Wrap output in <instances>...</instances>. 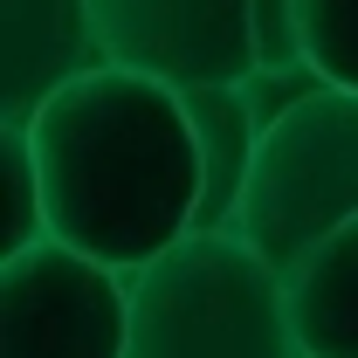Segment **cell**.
<instances>
[{"instance_id": "3957f363", "label": "cell", "mask_w": 358, "mask_h": 358, "mask_svg": "<svg viewBox=\"0 0 358 358\" xmlns=\"http://www.w3.org/2000/svg\"><path fill=\"white\" fill-rule=\"evenodd\" d=\"M358 221V90H310L255 145L234 234L282 282Z\"/></svg>"}, {"instance_id": "52a82bcc", "label": "cell", "mask_w": 358, "mask_h": 358, "mask_svg": "<svg viewBox=\"0 0 358 358\" xmlns=\"http://www.w3.org/2000/svg\"><path fill=\"white\" fill-rule=\"evenodd\" d=\"M186 117L200 131V159H207V200H200V234H221L241 214V193L255 173V145H262V103L255 90H193Z\"/></svg>"}, {"instance_id": "277c9868", "label": "cell", "mask_w": 358, "mask_h": 358, "mask_svg": "<svg viewBox=\"0 0 358 358\" xmlns=\"http://www.w3.org/2000/svg\"><path fill=\"white\" fill-rule=\"evenodd\" d=\"M262 0H90L110 69L179 90H255L262 83Z\"/></svg>"}, {"instance_id": "7a4b0ae2", "label": "cell", "mask_w": 358, "mask_h": 358, "mask_svg": "<svg viewBox=\"0 0 358 358\" xmlns=\"http://www.w3.org/2000/svg\"><path fill=\"white\" fill-rule=\"evenodd\" d=\"M131 282V358H303L289 282L234 234H186Z\"/></svg>"}, {"instance_id": "8992f818", "label": "cell", "mask_w": 358, "mask_h": 358, "mask_svg": "<svg viewBox=\"0 0 358 358\" xmlns=\"http://www.w3.org/2000/svg\"><path fill=\"white\" fill-rule=\"evenodd\" d=\"M90 69H103L90 0H0V124L7 131H28Z\"/></svg>"}, {"instance_id": "30bf717a", "label": "cell", "mask_w": 358, "mask_h": 358, "mask_svg": "<svg viewBox=\"0 0 358 358\" xmlns=\"http://www.w3.org/2000/svg\"><path fill=\"white\" fill-rule=\"evenodd\" d=\"M303 7V62L331 90H358V0H296Z\"/></svg>"}, {"instance_id": "9c48e42d", "label": "cell", "mask_w": 358, "mask_h": 358, "mask_svg": "<svg viewBox=\"0 0 358 358\" xmlns=\"http://www.w3.org/2000/svg\"><path fill=\"white\" fill-rule=\"evenodd\" d=\"M55 241L48 234V186L35 166V138L0 124V262Z\"/></svg>"}, {"instance_id": "5b68a950", "label": "cell", "mask_w": 358, "mask_h": 358, "mask_svg": "<svg viewBox=\"0 0 358 358\" xmlns=\"http://www.w3.org/2000/svg\"><path fill=\"white\" fill-rule=\"evenodd\" d=\"M0 358H131V282L62 241L0 262Z\"/></svg>"}, {"instance_id": "6da1fadb", "label": "cell", "mask_w": 358, "mask_h": 358, "mask_svg": "<svg viewBox=\"0 0 358 358\" xmlns=\"http://www.w3.org/2000/svg\"><path fill=\"white\" fill-rule=\"evenodd\" d=\"M48 186V234L90 262L138 275L200 234L207 159L186 96L131 69H90L28 124Z\"/></svg>"}, {"instance_id": "ba28073f", "label": "cell", "mask_w": 358, "mask_h": 358, "mask_svg": "<svg viewBox=\"0 0 358 358\" xmlns=\"http://www.w3.org/2000/svg\"><path fill=\"white\" fill-rule=\"evenodd\" d=\"M289 324L303 358H358V221L289 275Z\"/></svg>"}]
</instances>
